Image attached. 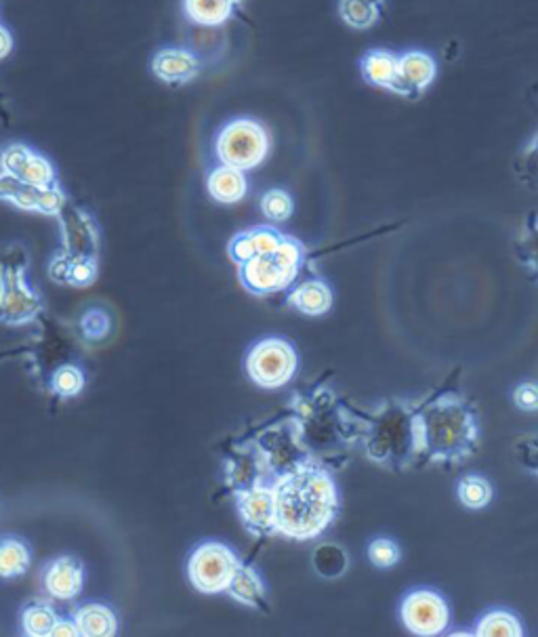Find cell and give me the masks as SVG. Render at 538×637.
Listing matches in <instances>:
<instances>
[{
	"label": "cell",
	"mask_w": 538,
	"mask_h": 637,
	"mask_svg": "<svg viewBox=\"0 0 538 637\" xmlns=\"http://www.w3.org/2000/svg\"><path fill=\"white\" fill-rule=\"evenodd\" d=\"M13 51V36L0 24V60H4Z\"/></svg>",
	"instance_id": "cell-41"
},
{
	"label": "cell",
	"mask_w": 538,
	"mask_h": 637,
	"mask_svg": "<svg viewBox=\"0 0 538 637\" xmlns=\"http://www.w3.org/2000/svg\"><path fill=\"white\" fill-rule=\"evenodd\" d=\"M355 438L366 457L389 472H404L416 461L414 413L406 400H385L373 411H351Z\"/></svg>",
	"instance_id": "cell-3"
},
{
	"label": "cell",
	"mask_w": 538,
	"mask_h": 637,
	"mask_svg": "<svg viewBox=\"0 0 538 637\" xmlns=\"http://www.w3.org/2000/svg\"><path fill=\"white\" fill-rule=\"evenodd\" d=\"M15 177L30 184V186H36V188H51V186L60 184L53 162L34 150L28 154V159L24 160V164Z\"/></svg>",
	"instance_id": "cell-30"
},
{
	"label": "cell",
	"mask_w": 538,
	"mask_h": 637,
	"mask_svg": "<svg viewBox=\"0 0 538 637\" xmlns=\"http://www.w3.org/2000/svg\"><path fill=\"white\" fill-rule=\"evenodd\" d=\"M247 375L263 389H280L295 379L299 371L297 348L283 337H267L247 353Z\"/></svg>",
	"instance_id": "cell-8"
},
{
	"label": "cell",
	"mask_w": 538,
	"mask_h": 637,
	"mask_svg": "<svg viewBox=\"0 0 538 637\" xmlns=\"http://www.w3.org/2000/svg\"><path fill=\"white\" fill-rule=\"evenodd\" d=\"M58 612L45 600H34L22 610V634L28 637H51Z\"/></svg>",
	"instance_id": "cell-26"
},
{
	"label": "cell",
	"mask_w": 538,
	"mask_h": 637,
	"mask_svg": "<svg viewBox=\"0 0 538 637\" xmlns=\"http://www.w3.org/2000/svg\"><path fill=\"white\" fill-rule=\"evenodd\" d=\"M0 200L26 213L58 215L67 202V196L60 184L51 188H36L0 171Z\"/></svg>",
	"instance_id": "cell-11"
},
{
	"label": "cell",
	"mask_w": 538,
	"mask_h": 637,
	"mask_svg": "<svg viewBox=\"0 0 538 637\" xmlns=\"http://www.w3.org/2000/svg\"><path fill=\"white\" fill-rule=\"evenodd\" d=\"M80 637H114L118 634V616L112 605L103 602H85L72 614Z\"/></svg>",
	"instance_id": "cell-21"
},
{
	"label": "cell",
	"mask_w": 538,
	"mask_h": 637,
	"mask_svg": "<svg viewBox=\"0 0 538 637\" xmlns=\"http://www.w3.org/2000/svg\"><path fill=\"white\" fill-rule=\"evenodd\" d=\"M85 385H87L85 371L76 364H62L51 375V391L62 400L80 396L85 391Z\"/></svg>",
	"instance_id": "cell-31"
},
{
	"label": "cell",
	"mask_w": 538,
	"mask_h": 637,
	"mask_svg": "<svg viewBox=\"0 0 538 637\" xmlns=\"http://www.w3.org/2000/svg\"><path fill=\"white\" fill-rule=\"evenodd\" d=\"M33 566V545L17 535L0 537V580L26 576Z\"/></svg>",
	"instance_id": "cell-22"
},
{
	"label": "cell",
	"mask_w": 538,
	"mask_h": 637,
	"mask_svg": "<svg viewBox=\"0 0 538 637\" xmlns=\"http://www.w3.org/2000/svg\"><path fill=\"white\" fill-rule=\"evenodd\" d=\"M261 213L265 215V220L276 222V224H285L292 213H295V202L292 196L283 188H272L261 196Z\"/></svg>",
	"instance_id": "cell-32"
},
{
	"label": "cell",
	"mask_w": 538,
	"mask_h": 637,
	"mask_svg": "<svg viewBox=\"0 0 538 637\" xmlns=\"http://www.w3.org/2000/svg\"><path fill=\"white\" fill-rule=\"evenodd\" d=\"M99 276V263L93 257H70L67 287H91Z\"/></svg>",
	"instance_id": "cell-34"
},
{
	"label": "cell",
	"mask_w": 538,
	"mask_h": 637,
	"mask_svg": "<svg viewBox=\"0 0 538 637\" xmlns=\"http://www.w3.org/2000/svg\"><path fill=\"white\" fill-rule=\"evenodd\" d=\"M55 217L62 227L65 255L99 259V229L96 220L85 209L65 202Z\"/></svg>",
	"instance_id": "cell-12"
},
{
	"label": "cell",
	"mask_w": 538,
	"mask_h": 637,
	"mask_svg": "<svg viewBox=\"0 0 538 637\" xmlns=\"http://www.w3.org/2000/svg\"><path fill=\"white\" fill-rule=\"evenodd\" d=\"M513 253L530 274L538 276V211L526 215L520 236L513 245Z\"/></svg>",
	"instance_id": "cell-28"
},
{
	"label": "cell",
	"mask_w": 538,
	"mask_h": 637,
	"mask_svg": "<svg viewBox=\"0 0 538 637\" xmlns=\"http://www.w3.org/2000/svg\"><path fill=\"white\" fill-rule=\"evenodd\" d=\"M456 497L459 503L467 510H486L492 503L495 488L488 478L479 474H467L456 484Z\"/></svg>",
	"instance_id": "cell-27"
},
{
	"label": "cell",
	"mask_w": 538,
	"mask_h": 637,
	"mask_svg": "<svg viewBox=\"0 0 538 637\" xmlns=\"http://www.w3.org/2000/svg\"><path fill=\"white\" fill-rule=\"evenodd\" d=\"M387 0H339V17L351 30L379 26Z\"/></svg>",
	"instance_id": "cell-23"
},
{
	"label": "cell",
	"mask_w": 538,
	"mask_h": 637,
	"mask_svg": "<svg viewBox=\"0 0 538 637\" xmlns=\"http://www.w3.org/2000/svg\"><path fill=\"white\" fill-rule=\"evenodd\" d=\"M308 257L305 245L285 234L276 251L267 255L253 257L251 261L238 265L240 285L257 297H267L283 292L295 283Z\"/></svg>",
	"instance_id": "cell-5"
},
{
	"label": "cell",
	"mask_w": 538,
	"mask_h": 637,
	"mask_svg": "<svg viewBox=\"0 0 538 637\" xmlns=\"http://www.w3.org/2000/svg\"><path fill=\"white\" fill-rule=\"evenodd\" d=\"M312 566L322 578H339L348 571V551L337 542H322L314 551Z\"/></svg>",
	"instance_id": "cell-29"
},
{
	"label": "cell",
	"mask_w": 538,
	"mask_h": 637,
	"mask_svg": "<svg viewBox=\"0 0 538 637\" xmlns=\"http://www.w3.org/2000/svg\"><path fill=\"white\" fill-rule=\"evenodd\" d=\"M515 452V459L517 463L528 470L530 474H537L538 476V436H526L522 440L515 442L513 447Z\"/></svg>",
	"instance_id": "cell-37"
},
{
	"label": "cell",
	"mask_w": 538,
	"mask_h": 637,
	"mask_svg": "<svg viewBox=\"0 0 538 637\" xmlns=\"http://www.w3.org/2000/svg\"><path fill=\"white\" fill-rule=\"evenodd\" d=\"M80 637V632H78V625H76V621L72 619V616H60L58 614V621H55V625H53V629H51V637Z\"/></svg>",
	"instance_id": "cell-40"
},
{
	"label": "cell",
	"mask_w": 538,
	"mask_h": 637,
	"mask_svg": "<svg viewBox=\"0 0 538 637\" xmlns=\"http://www.w3.org/2000/svg\"><path fill=\"white\" fill-rule=\"evenodd\" d=\"M274 499V537L312 541L326 533L341 510L339 488L314 454L297 459L270 482Z\"/></svg>",
	"instance_id": "cell-1"
},
{
	"label": "cell",
	"mask_w": 538,
	"mask_h": 637,
	"mask_svg": "<svg viewBox=\"0 0 538 637\" xmlns=\"http://www.w3.org/2000/svg\"><path fill=\"white\" fill-rule=\"evenodd\" d=\"M285 234L278 232L272 225H257L247 232L236 234L227 245V255L236 263L242 265L251 261L253 257L267 255L278 249Z\"/></svg>",
	"instance_id": "cell-16"
},
{
	"label": "cell",
	"mask_w": 538,
	"mask_h": 637,
	"mask_svg": "<svg viewBox=\"0 0 538 637\" xmlns=\"http://www.w3.org/2000/svg\"><path fill=\"white\" fill-rule=\"evenodd\" d=\"M80 333L87 341H103L112 333V316L105 308H89L80 318Z\"/></svg>",
	"instance_id": "cell-33"
},
{
	"label": "cell",
	"mask_w": 538,
	"mask_h": 637,
	"mask_svg": "<svg viewBox=\"0 0 538 637\" xmlns=\"http://www.w3.org/2000/svg\"><path fill=\"white\" fill-rule=\"evenodd\" d=\"M475 637H524V625L520 621V616L511 610H503V608H495L484 612L474 629Z\"/></svg>",
	"instance_id": "cell-24"
},
{
	"label": "cell",
	"mask_w": 538,
	"mask_h": 637,
	"mask_svg": "<svg viewBox=\"0 0 538 637\" xmlns=\"http://www.w3.org/2000/svg\"><path fill=\"white\" fill-rule=\"evenodd\" d=\"M207 190L220 204H238L249 193L247 173L227 164H220L209 173Z\"/></svg>",
	"instance_id": "cell-20"
},
{
	"label": "cell",
	"mask_w": 538,
	"mask_h": 637,
	"mask_svg": "<svg viewBox=\"0 0 538 637\" xmlns=\"http://www.w3.org/2000/svg\"><path fill=\"white\" fill-rule=\"evenodd\" d=\"M272 152V135L267 127L251 118V116H238L223 125L215 139V154L222 164L240 168V171H253L261 166Z\"/></svg>",
	"instance_id": "cell-6"
},
{
	"label": "cell",
	"mask_w": 538,
	"mask_h": 637,
	"mask_svg": "<svg viewBox=\"0 0 538 637\" xmlns=\"http://www.w3.org/2000/svg\"><path fill=\"white\" fill-rule=\"evenodd\" d=\"M202 70L200 58L184 47H168L160 49L152 60V72L154 76L166 83V85H188Z\"/></svg>",
	"instance_id": "cell-15"
},
{
	"label": "cell",
	"mask_w": 538,
	"mask_h": 637,
	"mask_svg": "<svg viewBox=\"0 0 538 637\" xmlns=\"http://www.w3.org/2000/svg\"><path fill=\"white\" fill-rule=\"evenodd\" d=\"M225 594L238 604L249 605V608L261 610V612H270L265 583H263L261 574L257 573L253 566L247 562L240 564V569L234 574Z\"/></svg>",
	"instance_id": "cell-18"
},
{
	"label": "cell",
	"mask_w": 538,
	"mask_h": 637,
	"mask_svg": "<svg viewBox=\"0 0 538 637\" xmlns=\"http://www.w3.org/2000/svg\"><path fill=\"white\" fill-rule=\"evenodd\" d=\"M87 580L85 564L76 555H58L40 573V585L45 594L53 600L70 602L80 596Z\"/></svg>",
	"instance_id": "cell-13"
},
{
	"label": "cell",
	"mask_w": 538,
	"mask_h": 637,
	"mask_svg": "<svg viewBox=\"0 0 538 637\" xmlns=\"http://www.w3.org/2000/svg\"><path fill=\"white\" fill-rule=\"evenodd\" d=\"M333 303H335L333 288L322 278L305 280L288 295V305L310 318L328 314L333 310Z\"/></svg>",
	"instance_id": "cell-19"
},
{
	"label": "cell",
	"mask_w": 538,
	"mask_h": 637,
	"mask_svg": "<svg viewBox=\"0 0 538 637\" xmlns=\"http://www.w3.org/2000/svg\"><path fill=\"white\" fill-rule=\"evenodd\" d=\"M360 72L366 85L383 89L389 93H400V74H398V53L389 49H368L360 58Z\"/></svg>",
	"instance_id": "cell-17"
},
{
	"label": "cell",
	"mask_w": 538,
	"mask_h": 637,
	"mask_svg": "<svg viewBox=\"0 0 538 637\" xmlns=\"http://www.w3.org/2000/svg\"><path fill=\"white\" fill-rule=\"evenodd\" d=\"M67 270H70V255H65L62 251L53 257V261L49 265V276L58 285H67Z\"/></svg>",
	"instance_id": "cell-39"
},
{
	"label": "cell",
	"mask_w": 538,
	"mask_h": 637,
	"mask_svg": "<svg viewBox=\"0 0 538 637\" xmlns=\"http://www.w3.org/2000/svg\"><path fill=\"white\" fill-rule=\"evenodd\" d=\"M513 404L524 413H537L538 411V383H520L513 389Z\"/></svg>",
	"instance_id": "cell-38"
},
{
	"label": "cell",
	"mask_w": 538,
	"mask_h": 637,
	"mask_svg": "<svg viewBox=\"0 0 538 637\" xmlns=\"http://www.w3.org/2000/svg\"><path fill=\"white\" fill-rule=\"evenodd\" d=\"M184 11L193 24L215 28L234 17V0H184Z\"/></svg>",
	"instance_id": "cell-25"
},
{
	"label": "cell",
	"mask_w": 538,
	"mask_h": 637,
	"mask_svg": "<svg viewBox=\"0 0 538 637\" xmlns=\"http://www.w3.org/2000/svg\"><path fill=\"white\" fill-rule=\"evenodd\" d=\"M30 257L24 245L11 242L0 249V324L26 326L45 310L40 292L28 280Z\"/></svg>",
	"instance_id": "cell-4"
},
{
	"label": "cell",
	"mask_w": 538,
	"mask_h": 637,
	"mask_svg": "<svg viewBox=\"0 0 538 637\" xmlns=\"http://www.w3.org/2000/svg\"><path fill=\"white\" fill-rule=\"evenodd\" d=\"M240 564V555L229 545L222 541L200 542L188 560V578L196 591L217 596L225 594Z\"/></svg>",
	"instance_id": "cell-7"
},
{
	"label": "cell",
	"mask_w": 538,
	"mask_h": 637,
	"mask_svg": "<svg viewBox=\"0 0 538 637\" xmlns=\"http://www.w3.org/2000/svg\"><path fill=\"white\" fill-rule=\"evenodd\" d=\"M400 619L412 636H443L450 625V608L436 589L418 587L402 600Z\"/></svg>",
	"instance_id": "cell-9"
},
{
	"label": "cell",
	"mask_w": 538,
	"mask_h": 637,
	"mask_svg": "<svg viewBox=\"0 0 538 637\" xmlns=\"http://www.w3.org/2000/svg\"><path fill=\"white\" fill-rule=\"evenodd\" d=\"M398 74H400V97L416 99L423 96L438 76V64L434 55L421 49L398 53Z\"/></svg>",
	"instance_id": "cell-14"
},
{
	"label": "cell",
	"mask_w": 538,
	"mask_h": 637,
	"mask_svg": "<svg viewBox=\"0 0 538 637\" xmlns=\"http://www.w3.org/2000/svg\"><path fill=\"white\" fill-rule=\"evenodd\" d=\"M517 175L533 188H538V133L522 152V159L517 162Z\"/></svg>",
	"instance_id": "cell-36"
},
{
	"label": "cell",
	"mask_w": 538,
	"mask_h": 637,
	"mask_svg": "<svg viewBox=\"0 0 538 637\" xmlns=\"http://www.w3.org/2000/svg\"><path fill=\"white\" fill-rule=\"evenodd\" d=\"M366 553H368V560L375 569H393L402 558L400 545L387 539V537H379V539L371 541Z\"/></svg>",
	"instance_id": "cell-35"
},
{
	"label": "cell",
	"mask_w": 538,
	"mask_h": 637,
	"mask_svg": "<svg viewBox=\"0 0 538 637\" xmlns=\"http://www.w3.org/2000/svg\"><path fill=\"white\" fill-rule=\"evenodd\" d=\"M274 474L276 472H270L247 486L234 488L236 510L242 520V526L257 539L274 537V499L270 488Z\"/></svg>",
	"instance_id": "cell-10"
},
{
	"label": "cell",
	"mask_w": 538,
	"mask_h": 637,
	"mask_svg": "<svg viewBox=\"0 0 538 637\" xmlns=\"http://www.w3.org/2000/svg\"><path fill=\"white\" fill-rule=\"evenodd\" d=\"M234 2H236V4H240V2H245V0H234Z\"/></svg>",
	"instance_id": "cell-42"
},
{
	"label": "cell",
	"mask_w": 538,
	"mask_h": 637,
	"mask_svg": "<svg viewBox=\"0 0 538 637\" xmlns=\"http://www.w3.org/2000/svg\"><path fill=\"white\" fill-rule=\"evenodd\" d=\"M479 447L475 407L459 391H446L414 413V448L423 463H461Z\"/></svg>",
	"instance_id": "cell-2"
}]
</instances>
